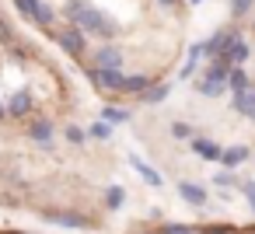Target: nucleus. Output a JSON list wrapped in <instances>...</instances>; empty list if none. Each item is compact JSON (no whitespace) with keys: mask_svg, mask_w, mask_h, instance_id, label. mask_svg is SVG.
Returning a JSON list of instances; mask_svg holds the SVG:
<instances>
[{"mask_svg":"<svg viewBox=\"0 0 255 234\" xmlns=\"http://www.w3.org/2000/svg\"><path fill=\"white\" fill-rule=\"evenodd\" d=\"M0 46H14V28L0 18Z\"/></svg>","mask_w":255,"mask_h":234,"instance_id":"9b49d317","label":"nucleus"},{"mask_svg":"<svg viewBox=\"0 0 255 234\" xmlns=\"http://www.w3.org/2000/svg\"><path fill=\"white\" fill-rule=\"evenodd\" d=\"M39 28H53V21H56V11L49 7V4H39V11H35V18H32Z\"/></svg>","mask_w":255,"mask_h":234,"instance_id":"423d86ee","label":"nucleus"},{"mask_svg":"<svg viewBox=\"0 0 255 234\" xmlns=\"http://www.w3.org/2000/svg\"><path fill=\"white\" fill-rule=\"evenodd\" d=\"M126 119H129L126 109H116V105H105L102 109V122H126Z\"/></svg>","mask_w":255,"mask_h":234,"instance_id":"6e6552de","label":"nucleus"},{"mask_svg":"<svg viewBox=\"0 0 255 234\" xmlns=\"http://www.w3.org/2000/svg\"><path fill=\"white\" fill-rule=\"evenodd\" d=\"M67 140L70 143H84V129L81 126H67Z\"/></svg>","mask_w":255,"mask_h":234,"instance_id":"ddd939ff","label":"nucleus"},{"mask_svg":"<svg viewBox=\"0 0 255 234\" xmlns=\"http://www.w3.org/2000/svg\"><path fill=\"white\" fill-rule=\"evenodd\" d=\"M4 116H7V109H4V105H0V122H4Z\"/></svg>","mask_w":255,"mask_h":234,"instance_id":"4468645a","label":"nucleus"},{"mask_svg":"<svg viewBox=\"0 0 255 234\" xmlns=\"http://www.w3.org/2000/svg\"><path fill=\"white\" fill-rule=\"evenodd\" d=\"M7 112H11L14 119H21V116H28V112H32V98H28L25 91H18V95H11V102H7Z\"/></svg>","mask_w":255,"mask_h":234,"instance_id":"39448f33","label":"nucleus"},{"mask_svg":"<svg viewBox=\"0 0 255 234\" xmlns=\"http://www.w3.org/2000/svg\"><path fill=\"white\" fill-rule=\"evenodd\" d=\"M49 224H63V227H95V220H88V217H81V213H42Z\"/></svg>","mask_w":255,"mask_h":234,"instance_id":"7ed1b4c3","label":"nucleus"},{"mask_svg":"<svg viewBox=\"0 0 255 234\" xmlns=\"http://www.w3.org/2000/svg\"><path fill=\"white\" fill-rule=\"evenodd\" d=\"M129 164H133V168H136V171H140V175H143L150 185H161V175H157V171H154L147 161H140V157H129Z\"/></svg>","mask_w":255,"mask_h":234,"instance_id":"0eeeda50","label":"nucleus"},{"mask_svg":"<svg viewBox=\"0 0 255 234\" xmlns=\"http://www.w3.org/2000/svg\"><path fill=\"white\" fill-rule=\"evenodd\" d=\"M53 133H56V129H53L49 119H35V122H28V136H32L35 143H46V147H49V143H53Z\"/></svg>","mask_w":255,"mask_h":234,"instance_id":"20e7f679","label":"nucleus"},{"mask_svg":"<svg viewBox=\"0 0 255 234\" xmlns=\"http://www.w3.org/2000/svg\"><path fill=\"white\" fill-rule=\"evenodd\" d=\"M39 4H42V0H14V7H18V11H21L25 18H35Z\"/></svg>","mask_w":255,"mask_h":234,"instance_id":"9d476101","label":"nucleus"},{"mask_svg":"<svg viewBox=\"0 0 255 234\" xmlns=\"http://www.w3.org/2000/svg\"><path fill=\"white\" fill-rule=\"evenodd\" d=\"M140 234H255V220H203V224L161 220L157 227H143Z\"/></svg>","mask_w":255,"mask_h":234,"instance_id":"f257e3e1","label":"nucleus"},{"mask_svg":"<svg viewBox=\"0 0 255 234\" xmlns=\"http://www.w3.org/2000/svg\"><path fill=\"white\" fill-rule=\"evenodd\" d=\"M91 136H95V140H109V136H112V126H109V122H95V126H91Z\"/></svg>","mask_w":255,"mask_h":234,"instance_id":"f8f14e48","label":"nucleus"},{"mask_svg":"<svg viewBox=\"0 0 255 234\" xmlns=\"http://www.w3.org/2000/svg\"><path fill=\"white\" fill-rule=\"evenodd\" d=\"M123 199H126V192H123L119 185H109V189H105V206H109V210H119Z\"/></svg>","mask_w":255,"mask_h":234,"instance_id":"1a4fd4ad","label":"nucleus"},{"mask_svg":"<svg viewBox=\"0 0 255 234\" xmlns=\"http://www.w3.org/2000/svg\"><path fill=\"white\" fill-rule=\"evenodd\" d=\"M53 39H56V42L63 46V53H70L74 60H81V56L88 53V35H84L81 28H74V25H70V28H63V32H56Z\"/></svg>","mask_w":255,"mask_h":234,"instance_id":"f03ea898","label":"nucleus"}]
</instances>
